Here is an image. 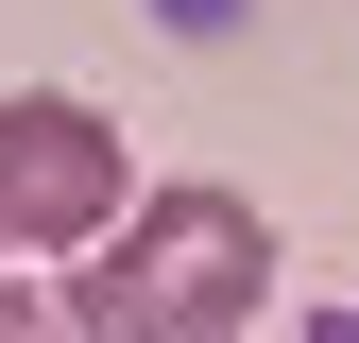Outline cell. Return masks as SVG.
<instances>
[{
    "label": "cell",
    "instance_id": "cell-4",
    "mask_svg": "<svg viewBox=\"0 0 359 343\" xmlns=\"http://www.w3.org/2000/svg\"><path fill=\"white\" fill-rule=\"evenodd\" d=\"M308 343H359V309H342V326H308Z\"/></svg>",
    "mask_w": 359,
    "mask_h": 343
},
{
    "label": "cell",
    "instance_id": "cell-1",
    "mask_svg": "<svg viewBox=\"0 0 359 343\" xmlns=\"http://www.w3.org/2000/svg\"><path fill=\"white\" fill-rule=\"evenodd\" d=\"M274 309V206L257 189H137L69 275L86 343H240Z\"/></svg>",
    "mask_w": 359,
    "mask_h": 343
},
{
    "label": "cell",
    "instance_id": "cell-3",
    "mask_svg": "<svg viewBox=\"0 0 359 343\" xmlns=\"http://www.w3.org/2000/svg\"><path fill=\"white\" fill-rule=\"evenodd\" d=\"M0 343H86V326H69V292H34V275H0Z\"/></svg>",
    "mask_w": 359,
    "mask_h": 343
},
{
    "label": "cell",
    "instance_id": "cell-2",
    "mask_svg": "<svg viewBox=\"0 0 359 343\" xmlns=\"http://www.w3.org/2000/svg\"><path fill=\"white\" fill-rule=\"evenodd\" d=\"M137 206V138L86 86H0V257H86Z\"/></svg>",
    "mask_w": 359,
    "mask_h": 343
}]
</instances>
